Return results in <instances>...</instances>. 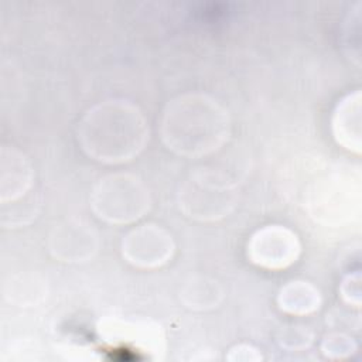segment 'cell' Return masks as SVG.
I'll return each mask as SVG.
<instances>
[{
  "instance_id": "1",
  "label": "cell",
  "mask_w": 362,
  "mask_h": 362,
  "mask_svg": "<svg viewBox=\"0 0 362 362\" xmlns=\"http://www.w3.org/2000/svg\"><path fill=\"white\" fill-rule=\"evenodd\" d=\"M88 144L85 148L96 154L99 160H123L134 148L140 147L143 124L134 112L127 110H100L89 115L85 123Z\"/></svg>"
},
{
  "instance_id": "2",
  "label": "cell",
  "mask_w": 362,
  "mask_h": 362,
  "mask_svg": "<svg viewBox=\"0 0 362 362\" xmlns=\"http://www.w3.org/2000/svg\"><path fill=\"white\" fill-rule=\"evenodd\" d=\"M185 112L167 113L165 127L168 129L165 137H170L175 133V137L168 140L174 148H180L181 151H198V150H209L214 148L218 139L223 136V124L221 122V115L215 110L214 106L208 103H192L194 112H191V105L181 103Z\"/></svg>"
},
{
  "instance_id": "3",
  "label": "cell",
  "mask_w": 362,
  "mask_h": 362,
  "mask_svg": "<svg viewBox=\"0 0 362 362\" xmlns=\"http://www.w3.org/2000/svg\"><path fill=\"white\" fill-rule=\"evenodd\" d=\"M297 252L296 236L280 228L263 229L253 238L250 246L253 262L267 267H281L291 263Z\"/></svg>"
},
{
  "instance_id": "4",
  "label": "cell",
  "mask_w": 362,
  "mask_h": 362,
  "mask_svg": "<svg viewBox=\"0 0 362 362\" xmlns=\"http://www.w3.org/2000/svg\"><path fill=\"white\" fill-rule=\"evenodd\" d=\"M281 307L291 313H307L318 307V293L310 291L305 284H291L281 290Z\"/></svg>"
}]
</instances>
